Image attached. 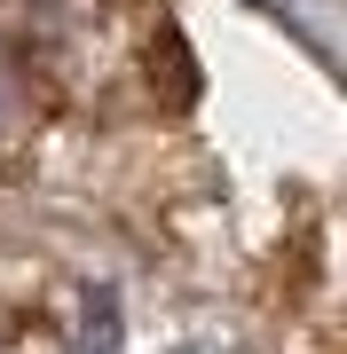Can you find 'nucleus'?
<instances>
[{"label": "nucleus", "mask_w": 347, "mask_h": 354, "mask_svg": "<svg viewBox=\"0 0 347 354\" xmlns=\"http://www.w3.org/2000/svg\"><path fill=\"white\" fill-rule=\"evenodd\" d=\"M111 346H118V299H111V283H87V330H79L71 354H111Z\"/></svg>", "instance_id": "nucleus-1"}]
</instances>
